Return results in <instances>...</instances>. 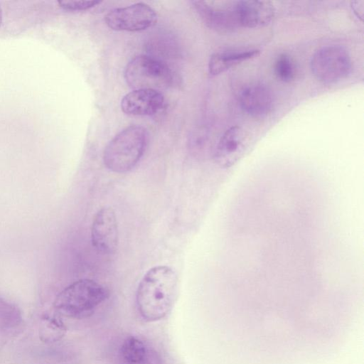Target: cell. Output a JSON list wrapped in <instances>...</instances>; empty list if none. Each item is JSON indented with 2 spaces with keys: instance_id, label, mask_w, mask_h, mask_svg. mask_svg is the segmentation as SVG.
I'll return each instance as SVG.
<instances>
[{
  "instance_id": "cell-13",
  "label": "cell",
  "mask_w": 364,
  "mask_h": 364,
  "mask_svg": "<svg viewBox=\"0 0 364 364\" xmlns=\"http://www.w3.org/2000/svg\"><path fill=\"white\" fill-rule=\"evenodd\" d=\"M259 54V50L241 51L223 50L213 53L208 61V72L212 76L218 75L242 62Z\"/></svg>"
},
{
  "instance_id": "cell-11",
  "label": "cell",
  "mask_w": 364,
  "mask_h": 364,
  "mask_svg": "<svg viewBox=\"0 0 364 364\" xmlns=\"http://www.w3.org/2000/svg\"><path fill=\"white\" fill-rule=\"evenodd\" d=\"M235 11L240 27L258 28L269 24L274 16L271 1L242 0L235 1Z\"/></svg>"
},
{
  "instance_id": "cell-15",
  "label": "cell",
  "mask_w": 364,
  "mask_h": 364,
  "mask_svg": "<svg viewBox=\"0 0 364 364\" xmlns=\"http://www.w3.org/2000/svg\"><path fill=\"white\" fill-rule=\"evenodd\" d=\"M66 331L65 325L58 316L48 314L42 316L39 326V337L43 342H57L64 337Z\"/></svg>"
},
{
  "instance_id": "cell-18",
  "label": "cell",
  "mask_w": 364,
  "mask_h": 364,
  "mask_svg": "<svg viewBox=\"0 0 364 364\" xmlns=\"http://www.w3.org/2000/svg\"><path fill=\"white\" fill-rule=\"evenodd\" d=\"M100 1H77V0H63L59 1V6L68 11H84L92 8L100 4Z\"/></svg>"
},
{
  "instance_id": "cell-17",
  "label": "cell",
  "mask_w": 364,
  "mask_h": 364,
  "mask_svg": "<svg viewBox=\"0 0 364 364\" xmlns=\"http://www.w3.org/2000/svg\"><path fill=\"white\" fill-rule=\"evenodd\" d=\"M274 70L277 77L284 82L292 80L295 75V68L291 58L285 53L280 54L276 59Z\"/></svg>"
},
{
  "instance_id": "cell-6",
  "label": "cell",
  "mask_w": 364,
  "mask_h": 364,
  "mask_svg": "<svg viewBox=\"0 0 364 364\" xmlns=\"http://www.w3.org/2000/svg\"><path fill=\"white\" fill-rule=\"evenodd\" d=\"M107 26L118 31H141L154 26L157 14L148 4L139 2L110 10L105 16Z\"/></svg>"
},
{
  "instance_id": "cell-9",
  "label": "cell",
  "mask_w": 364,
  "mask_h": 364,
  "mask_svg": "<svg viewBox=\"0 0 364 364\" xmlns=\"http://www.w3.org/2000/svg\"><path fill=\"white\" fill-rule=\"evenodd\" d=\"M192 4L204 23L219 33H229L240 27L237 23L235 1L230 6H218L211 2L193 1Z\"/></svg>"
},
{
  "instance_id": "cell-8",
  "label": "cell",
  "mask_w": 364,
  "mask_h": 364,
  "mask_svg": "<svg viewBox=\"0 0 364 364\" xmlns=\"http://www.w3.org/2000/svg\"><path fill=\"white\" fill-rule=\"evenodd\" d=\"M250 139L249 134L238 126L229 128L220 137L214 153L215 161L223 168L236 163L247 151Z\"/></svg>"
},
{
  "instance_id": "cell-5",
  "label": "cell",
  "mask_w": 364,
  "mask_h": 364,
  "mask_svg": "<svg viewBox=\"0 0 364 364\" xmlns=\"http://www.w3.org/2000/svg\"><path fill=\"white\" fill-rule=\"evenodd\" d=\"M351 68L348 52L339 45H328L319 48L311 60L312 74L324 83L336 82L346 77Z\"/></svg>"
},
{
  "instance_id": "cell-19",
  "label": "cell",
  "mask_w": 364,
  "mask_h": 364,
  "mask_svg": "<svg viewBox=\"0 0 364 364\" xmlns=\"http://www.w3.org/2000/svg\"><path fill=\"white\" fill-rule=\"evenodd\" d=\"M350 4L354 13L362 20L363 16V1H351Z\"/></svg>"
},
{
  "instance_id": "cell-4",
  "label": "cell",
  "mask_w": 364,
  "mask_h": 364,
  "mask_svg": "<svg viewBox=\"0 0 364 364\" xmlns=\"http://www.w3.org/2000/svg\"><path fill=\"white\" fill-rule=\"evenodd\" d=\"M124 79L133 90L161 91L171 85L173 74L161 60L154 56L140 55L133 58L127 65Z\"/></svg>"
},
{
  "instance_id": "cell-20",
  "label": "cell",
  "mask_w": 364,
  "mask_h": 364,
  "mask_svg": "<svg viewBox=\"0 0 364 364\" xmlns=\"http://www.w3.org/2000/svg\"><path fill=\"white\" fill-rule=\"evenodd\" d=\"M1 19H2V11H1V8L0 6V25H1Z\"/></svg>"
},
{
  "instance_id": "cell-12",
  "label": "cell",
  "mask_w": 364,
  "mask_h": 364,
  "mask_svg": "<svg viewBox=\"0 0 364 364\" xmlns=\"http://www.w3.org/2000/svg\"><path fill=\"white\" fill-rule=\"evenodd\" d=\"M240 105L247 114L262 117L273 107V95L270 89L262 83L251 84L242 89L239 97Z\"/></svg>"
},
{
  "instance_id": "cell-7",
  "label": "cell",
  "mask_w": 364,
  "mask_h": 364,
  "mask_svg": "<svg viewBox=\"0 0 364 364\" xmlns=\"http://www.w3.org/2000/svg\"><path fill=\"white\" fill-rule=\"evenodd\" d=\"M91 242L104 255L113 254L118 246V225L114 210L103 207L95 214L91 225Z\"/></svg>"
},
{
  "instance_id": "cell-1",
  "label": "cell",
  "mask_w": 364,
  "mask_h": 364,
  "mask_svg": "<svg viewBox=\"0 0 364 364\" xmlns=\"http://www.w3.org/2000/svg\"><path fill=\"white\" fill-rule=\"evenodd\" d=\"M178 289V277L172 268L158 265L149 269L136 290V303L141 316L146 321L164 318L171 310Z\"/></svg>"
},
{
  "instance_id": "cell-2",
  "label": "cell",
  "mask_w": 364,
  "mask_h": 364,
  "mask_svg": "<svg viewBox=\"0 0 364 364\" xmlns=\"http://www.w3.org/2000/svg\"><path fill=\"white\" fill-rule=\"evenodd\" d=\"M149 139L146 128L131 125L114 136L103 152L105 166L114 173H126L140 161Z\"/></svg>"
},
{
  "instance_id": "cell-14",
  "label": "cell",
  "mask_w": 364,
  "mask_h": 364,
  "mask_svg": "<svg viewBox=\"0 0 364 364\" xmlns=\"http://www.w3.org/2000/svg\"><path fill=\"white\" fill-rule=\"evenodd\" d=\"M120 354L125 364H151L149 351L145 343L134 336L127 337L124 341Z\"/></svg>"
},
{
  "instance_id": "cell-10",
  "label": "cell",
  "mask_w": 364,
  "mask_h": 364,
  "mask_svg": "<svg viewBox=\"0 0 364 364\" xmlns=\"http://www.w3.org/2000/svg\"><path fill=\"white\" fill-rule=\"evenodd\" d=\"M164 98L160 91L151 89L133 90L121 100V109L132 116H150L157 113L164 105Z\"/></svg>"
},
{
  "instance_id": "cell-3",
  "label": "cell",
  "mask_w": 364,
  "mask_h": 364,
  "mask_svg": "<svg viewBox=\"0 0 364 364\" xmlns=\"http://www.w3.org/2000/svg\"><path fill=\"white\" fill-rule=\"evenodd\" d=\"M109 296L108 290L98 282L83 279L77 280L58 294L54 308L60 315L71 318L90 316Z\"/></svg>"
},
{
  "instance_id": "cell-16",
  "label": "cell",
  "mask_w": 364,
  "mask_h": 364,
  "mask_svg": "<svg viewBox=\"0 0 364 364\" xmlns=\"http://www.w3.org/2000/svg\"><path fill=\"white\" fill-rule=\"evenodd\" d=\"M21 321L22 316L20 310L0 297V330L13 328Z\"/></svg>"
}]
</instances>
